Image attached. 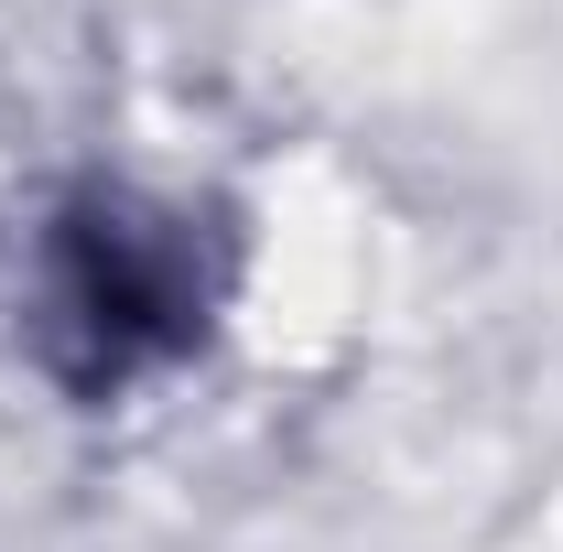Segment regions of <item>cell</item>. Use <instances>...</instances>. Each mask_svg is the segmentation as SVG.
<instances>
[{
  "label": "cell",
  "mask_w": 563,
  "mask_h": 552,
  "mask_svg": "<svg viewBox=\"0 0 563 552\" xmlns=\"http://www.w3.org/2000/svg\"><path fill=\"white\" fill-rule=\"evenodd\" d=\"M239 281H250V239L217 196L87 163L22 217L11 336L66 412H141L217 357Z\"/></svg>",
  "instance_id": "cell-1"
}]
</instances>
